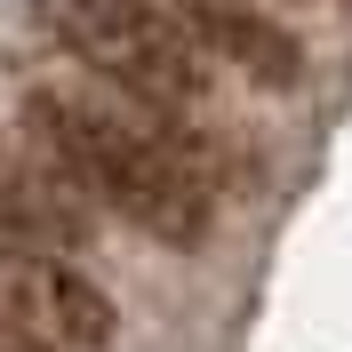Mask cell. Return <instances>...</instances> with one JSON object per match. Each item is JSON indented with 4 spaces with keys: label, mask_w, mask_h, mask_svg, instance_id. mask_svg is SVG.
<instances>
[{
    "label": "cell",
    "mask_w": 352,
    "mask_h": 352,
    "mask_svg": "<svg viewBox=\"0 0 352 352\" xmlns=\"http://www.w3.org/2000/svg\"><path fill=\"white\" fill-rule=\"evenodd\" d=\"M24 136L48 168H65L80 192H96L104 208H120L129 224H144L168 248H200L208 241V184L176 144V120L160 104L112 112L96 96L72 88H32L24 96Z\"/></svg>",
    "instance_id": "1"
},
{
    "label": "cell",
    "mask_w": 352,
    "mask_h": 352,
    "mask_svg": "<svg viewBox=\"0 0 352 352\" xmlns=\"http://www.w3.org/2000/svg\"><path fill=\"white\" fill-rule=\"evenodd\" d=\"M48 24H56V41L88 72H104L112 88H129L136 104L184 112V104L208 96L200 41L176 16H160L153 0H48Z\"/></svg>",
    "instance_id": "2"
},
{
    "label": "cell",
    "mask_w": 352,
    "mask_h": 352,
    "mask_svg": "<svg viewBox=\"0 0 352 352\" xmlns=\"http://www.w3.org/2000/svg\"><path fill=\"white\" fill-rule=\"evenodd\" d=\"M0 312L56 352H104L112 329H120L112 296L96 280H80L56 248H24V241L0 248Z\"/></svg>",
    "instance_id": "3"
},
{
    "label": "cell",
    "mask_w": 352,
    "mask_h": 352,
    "mask_svg": "<svg viewBox=\"0 0 352 352\" xmlns=\"http://www.w3.org/2000/svg\"><path fill=\"white\" fill-rule=\"evenodd\" d=\"M0 241H24V248H80L88 241L80 184L48 160H16L8 136H0Z\"/></svg>",
    "instance_id": "4"
},
{
    "label": "cell",
    "mask_w": 352,
    "mask_h": 352,
    "mask_svg": "<svg viewBox=\"0 0 352 352\" xmlns=\"http://www.w3.org/2000/svg\"><path fill=\"white\" fill-rule=\"evenodd\" d=\"M184 16H192V41H200V48L232 56L256 88H296V80H305V48L288 41L272 16L241 8V0H192Z\"/></svg>",
    "instance_id": "5"
},
{
    "label": "cell",
    "mask_w": 352,
    "mask_h": 352,
    "mask_svg": "<svg viewBox=\"0 0 352 352\" xmlns=\"http://www.w3.org/2000/svg\"><path fill=\"white\" fill-rule=\"evenodd\" d=\"M0 352H56V344H41V336H32V329H16V320L0 312Z\"/></svg>",
    "instance_id": "6"
},
{
    "label": "cell",
    "mask_w": 352,
    "mask_h": 352,
    "mask_svg": "<svg viewBox=\"0 0 352 352\" xmlns=\"http://www.w3.org/2000/svg\"><path fill=\"white\" fill-rule=\"evenodd\" d=\"M184 8H192V0H184Z\"/></svg>",
    "instance_id": "7"
}]
</instances>
